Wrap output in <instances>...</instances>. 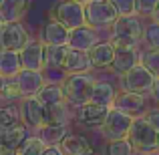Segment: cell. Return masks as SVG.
I'll list each match as a JSON object with an SVG mask.
<instances>
[{
    "mask_svg": "<svg viewBox=\"0 0 159 155\" xmlns=\"http://www.w3.org/2000/svg\"><path fill=\"white\" fill-rule=\"evenodd\" d=\"M143 16L139 14H123L117 18L113 24L109 40L115 44L117 48L121 47H139L143 44V32H145V22Z\"/></svg>",
    "mask_w": 159,
    "mask_h": 155,
    "instance_id": "1",
    "label": "cell"
},
{
    "mask_svg": "<svg viewBox=\"0 0 159 155\" xmlns=\"http://www.w3.org/2000/svg\"><path fill=\"white\" fill-rule=\"evenodd\" d=\"M62 91H65L66 103L70 107H83V105L91 103L93 99V91L97 85V79L91 73H81V75H66L65 81L61 83Z\"/></svg>",
    "mask_w": 159,
    "mask_h": 155,
    "instance_id": "2",
    "label": "cell"
},
{
    "mask_svg": "<svg viewBox=\"0 0 159 155\" xmlns=\"http://www.w3.org/2000/svg\"><path fill=\"white\" fill-rule=\"evenodd\" d=\"M129 141L137 155L157 153L159 151V131L147 121V117H135L133 127L129 131Z\"/></svg>",
    "mask_w": 159,
    "mask_h": 155,
    "instance_id": "3",
    "label": "cell"
},
{
    "mask_svg": "<svg viewBox=\"0 0 159 155\" xmlns=\"http://www.w3.org/2000/svg\"><path fill=\"white\" fill-rule=\"evenodd\" d=\"M157 77L147 69L145 65H135L131 71L119 77V89L121 91H131V93H139L145 97L153 95V87H155Z\"/></svg>",
    "mask_w": 159,
    "mask_h": 155,
    "instance_id": "4",
    "label": "cell"
},
{
    "mask_svg": "<svg viewBox=\"0 0 159 155\" xmlns=\"http://www.w3.org/2000/svg\"><path fill=\"white\" fill-rule=\"evenodd\" d=\"M85 10H87V24L97 28V30L113 28V24L121 16L113 0H89V2H85Z\"/></svg>",
    "mask_w": 159,
    "mask_h": 155,
    "instance_id": "5",
    "label": "cell"
},
{
    "mask_svg": "<svg viewBox=\"0 0 159 155\" xmlns=\"http://www.w3.org/2000/svg\"><path fill=\"white\" fill-rule=\"evenodd\" d=\"M52 18L62 22L69 30L85 26L87 24L85 2H79V0H58L57 6L52 8Z\"/></svg>",
    "mask_w": 159,
    "mask_h": 155,
    "instance_id": "6",
    "label": "cell"
},
{
    "mask_svg": "<svg viewBox=\"0 0 159 155\" xmlns=\"http://www.w3.org/2000/svg\"><path fill=\"white\" fill-rule=\"evenodd\" d=\"M133 121H135V117H131V115H127V113L119 111V109L111 107L105 123H103V127H101V135L105 137L107 141L127 139L129 131H131V127H133Z\"/></svg>",
    "mask_w": 159,
    "mask_h": 155,
    "instance_id": "7",
    "label": "cell"
},
{
    "mask_svg": "<svg viewBox=\"0 0 159 155\" xmlns=\"http://www.w3.org/2000/svg\"><path fill=\"white\" fill-rule=\"evenodd\" d=\"M26 28L22 22H2L0 24V48L2 51H22L30 43Z\"/></svg>",
    "mask_w": 159,
    "mask_h": 155,
    "instance_id": "8",
    "label": "cell"
},
{
    "mask_svg": "<svg viewBox=\"0 0 159 155\" xmlns=\"http://www.w3.org/2000/svg\"><path fill=\"white\" fill-rule=\"evenodd\" d=\"M111 107H105V105H97V103H87L83 107L75 109V119H77L79 125L87 129H101L103 123H105Z\"/></svg>",
    "mask_w": 159,
    "mask_h": 155,
    "instance_id": "9",
    "label": "cell"
},
{
    "mask_svg": "<svg viewBox=\"0 0 159 155\" xmlns=\"http://www.w3.org/2000/svg\"><path fill=\"white\" fill-rule=\"evenodd\" d=\"M28 137H30V127L26 123H22V121L12 125V127L0 129V153L18 151Z\"/></svg>",
    "mask_w": 159,
    "mask_h": 155,
    "instance_id": "10",
    "label": "cell"
},
{
    "mask_svg": "<svg viewBox=\"0 0 159 155\" xmlns=\"http://www.w3.org/2000/svg\"><path fill=\"white\" fill-rule=\"evenodd\" d=\"M39 40L47 47H61V44H69L70 40V30L57 18H48L47 22L40 26L39 30Z\"/></svg>",
    "mask_w": 159,
    "mask_h": 155,
    "instance_id": "11",
    "label": "cell"
},
{
    "mask_svg": "<svg viewBox=\"0 0 159 155\" xmlns=\"http://www.w3.org/2000/svg\"><path fill=\"white\" fill-rule=\"evenodd\" d=\"M113 107L127 113V115H131V117H143L149 111L147 109V97L139 95V93H131V91H119Z\"/></svg>",
    "mask_w": 159,
    "mask_h": 155,
    "instance_id": "12",
    "label": "cell"
},
{
    "mask_svg": "<svg viewBox=\"0 0 159 155\" xmlns=\"http://www.w3.org/2000/svg\"><path fill=\"white\" fill-rule=\"evenodd\" d=\"M22 111V123H26L32 131L43 127L44 123V105L39 101V97H24L20 101Z\"/></svg>",
    "mask_w": 159,
    "mask_h": 155,
    "instance_id": "13",
    "label": "cell"
},
{
    "mask_svg": "<svg viewBox=\"0 0 159 155\" xmlns=\"http://www.w3.org/2000/svg\"><path fill=\"white\" fill-rule=\"evenodd\" d=\"M22 66L30 71H44L47 69V54H44V44L39 39L30 40L26 47L20 51Z\"/></svg>",
    "mask_w": 159,
    "mask_h": 155,
    "instance_id": "14",
    "label": "cell"
},
{
    "mask_svg": "<svg viewBox=\"0 0 159 155\" xmlns=\"http://www.w3.org/2000/svg\"><path fill=\"white\" fill-rule=\"evenodd\" d=\"M20 91H22V97H36L39 91L47 85V77H44L43 71H30V69H22L16 77Z\"/></svg>",
    "mask_w": 159,
    "mask_h": 155,
    "instance_id": "15",
    "label": "cell"
},
{
    "mask_svg": "<svg viewBox=\"0 0 159 155\" xmlns=\"http://www.w3.org/2000/svg\"><path fill=\"white\" fill-rule=\"evenodd\" d=\"M99 30L89 24L85 26H79L75 30H70V40H69V47L70 48H79V51H87L89 52L95 44H99Z\"/></svg>",
    "mask_w": 159,
    "mask_h": 155,
    "instance_id": "16",
    "label": "cell"
},
{
    "mask_svg": "<svg viewBox=\"0 0 159 155\" xmlns=\"http://www.w3.org/2000/svg\"><path fill=\"white\" fill-rule=\"evenodd\" d=\"M139 62H141L139 47H121V48H117V52H115V61H113L111 69L121 77V75L131 71L133 66L139 65Z\"/></svg>",
    "mask_w": 159,
    "mask_h": 155,
    "instance_id": "17",
    "label": "cell"
},
{
    "mask_svg": "<svg viewBox=\"0 0 159 155\" xmlns=\"http://www.w3.org/2000/svg\"><path fill=\"white\" fill-rule=\"evenodd\" d=\"M62 69L66 71V75H81V73H91V69H95V66L91 62V57L87 51L70 48Z\"/></svg>",
    "mask_w": 159,
    "mask_h": 155,
    "instance_id": "18",
    "label": "cell"
},
{
    "mask_svg": "<svg viewBox=\"0 0 159 155\" xmlns=\"http://www.w3.org/2000/svg\"><path fill=\"white\" fill-rule=\"evenodd\" d=\"M115 52H117V47L111 40H105V43L95 44L89 51V57H91V62H93L95 69H109V66H113Z\"/></svg>",
    "mask_w": 159,
    "mask_h": 155,
    "instance_id": "19",
    "label": "cell"
},
{
    "mask_svg": "<svg viewBox=\"0 0 159 155\" xmlns=\"http://www.w3.org/2000/svg\"><path fill=\"white\" fill-rule=\"evenodd\" d=\"M30 0H0V20L2 22H20L28 12Z\"/></svg>",
    "mask_w": 159,
    "mask_h": 155,
    "instance_id": "20",
    "label": "cell"
},
{
    "mask_svg": "<svg viewBox=\"0 0 159 155\" xmlns=\"http://www.w3.org/2000/svg\"><path fill=\"white\" fill-rule=\"evenodd\" d=\"M22 58L18 51H2L0 48V77L4 79H16L22 71Z\"/></svg>",
    "mask_w": 159,
    "mask_h": 155,
    "instance_id": "21",
    "label": "cell"
},
{
    "mask_svg": "<svg viewBox=\"0 0 159 155\" xmlns=\"http://www.w3.org/2000/svg\"><path fill=\"white\" fill-rule=\"evenodd\" d=\"M75 107H70L69 103H58V105H47L44 107V123L43 125H69L70 111Z\"/></svg>",
    "mask_w": 159,
    "mask_h": 155,
    "instance_id": "22",
    "label": "cell"
},
{
    "mask_svg": "<svg viewBox=\"0 0 159 155\" xmlns=\"http://www.w3.org/2000/svg\"><path fill=\"white\" fill-rule=\"evenodd\" d=\"M58 147L62 149V153H65V155H83V153H91V151H93L89 139H87L85 135H77V133L66 135L65 139L61 141Z\"/></svg>",
    "mask_w": 159,
    "mask_h": 155,
    "instance_id": "23",
    "label": "cell"
},
{
    "mask_svg": "<svg viewBox=\"0 0 159 155\" xmlns=\"http://www.w3.org/2000/svg\"><path fill=\"white\" fill-rule=\"evenodd\" d=\"M34 133L47 145H61V141L66 135H70V129H69V125H43Z\"/></svg>",
    "mask_w": 159,
    "mask_h": 155,
    "instance_id": "24",
    "label": "cell"
},
{
    "mask_svg": "<svg viewBox=\"0 0 159 155\" xmlns=\"http://www.w3.org/2000/svg\"><path fill=\"white\" fill-rule=\"evenodd\" d=\"M117 95H119L117 87H113L111 83H107V81H97V85H95V91H93V99H91V103L105 105V107H113V105H115Z\"/></svg>",
    "mask_w": 159,
    "mask_h": 155,
    "instance_id": "25",
    "label": "cell"
},
{
    "mask_svg": "<svg viewBox=\"0 0 159 155\" xmlns=\"http://www.w3.org/2000/svg\"><path fill=\"white\" fill-rule=\"evenodd\" d=\"M39 101L47 107V105H58V103H66V97H65V91H62V85L61 83H51L47 81V85L39 91Z\"/></svg>",
    "mask_w": 159,
    "mask_h": 155,
    "instance_id": "26",
    "label": "cell"
},
{
    "mask_svg": "<svg viewBox=\"0 0 159 155\" xmlns=\"http://www.w3.org/2000/svg\"><path fill=\"white\" fill-rule=\"evenodd\" d=\"M22 121V111H20V103H4L0 107V129L12 127V125Z\"/></svg>",
    "mask_w": 159,
    "mask_h": 155,
    "instance_id": "27",
    "label": "cell"
},
{
    "mask_svg": "<svg viewBox=\"0 0 159 155\" xmlns=\"http://www.w3.org/2000/svg\"><path fill=\"white\" fill-rule=\"evenodd\" d=\"M70 47L69 44H61V47H47L44 44V54H47V66L48 69H62L66 61Z\"/></svg>",
    "mask_w": 159,
    "mask_h": 155,
    "instance_id": "28",
    "label": "cell"
},
{
    "mask_svg": "<svg viewBox=\"0 0 159 155\" xmlns=\"http://www.w3.org/2000/svg\"><path fill=\"white\" fill-rule=\"evenodd\" d=\"M0 97H2L4 103H16L22 97V91H20L16 79H4L2 77V87H0Z\"/></svg>",
    "mask_w": 159,
    "mask_h": 155,
    "instance_id": "29",
    "label": "cell"
},
{
    "mask_svg": "<svg viewBox=\"0 0 159 155\" xmlns=\"http://www.w3.org/2000/svg\"><path fill=\"white\" fill-rule=\"evenodd\" d=\"M47 147H48V145L34 133V135H30V137H28V139L22 143V147L18 149V153H20V155H43Z\"/></svg>",
    "mask_w": 159,
    "mask_h": 155,
    "instance_id": "30",
    "label": "cell"
},
{
    "mask_svg": "<svg viewBox=\"0 0 159 155\" xmlns=\"http://www.w3.org/2000/svg\"><path fill=\"white\" fill-rule=\"evenodd\" d=\"M143 44H145V48L159 51V22H157V20H151V22L145 24Z\"/></svg>",
    "mask_w": 159,
    "mask_h": 155,
    "instance_id": "31",
    "label": "cell"
},
{
    "mask_svg": "<svg viewBox=\"0 0 159 155\" xmlns=\"http://www.w3.org/2000/svg\"><path fill=\"white\" fill-rule=\"evenodd\" d=\"M107 155H137L133 149L131 141L127 139H115V141H107Z\"/></svg>",
    "mask_w": 159,
    "mask_h": 155,
    "instance_id": "32",
    "label": "cell"
},
{
    "mask_svg": "<svg viewBox=\"0 0 159 155\" xmlns=\"http://www.w3.org/2000/svg\"><path fill=\"white\" fill-rule=\"evenodd\" d=\"M141 65H145L159 79V51H151V48L141 51Z\"/></svg>",
    "mask_w": 159,
    "mask_h": 155,
    "instance_id": "33",
    "label": "cell"
},
{
    "mask_svg": "<svg viewBox=\"0 0 159 155\" xmlns=\"http://www.w3.org/2000/svg\"><path fill=\"white\" fill-rule=\"evenodd\" d=\"M157 6H159V0H137V14L151 18L153 12L157 10Z\"/></svg>",
    "mask_w": 159,
    "mask_h": 155,
    "instance_id": "34",
    "label": "cell"
},
{
    "mask_svg": "<svg viewBox=\"0 0 159 155\" xmlns=\"http://www.w3.org/2000/svg\"><path fill=\"white\" fill-rule=\"evenodd\" d=\"M119 14H137V0H113Z\"/></svg>",
    "mask_w": 159,
    "mask_h": 155,
    "instance_id": "35",
    "label": "cell"
},
{
    "mask_svg": "<svg viewBox=\"0 0 159 155\" xmlns=\"http://www.w3.org/2000/svg\"><path fill=\"white\" fill-rule=\"evenodd\" d=\"M145 117H147V121L159 131V105H157V107H153V109H149V111L145 113Z\"/></svg>",
    "mask_w": 159,
    "mask_h": 155,
    "instance_id": "36",
    "label": "cell"
},
{
    "mask_svg": "<svg viewBox=\"0 0 159 155\" xmlns=\"http://www.w3.org/2000/svg\"><path fill=\"white\" fill-rule=\"evenodd\" d=\"M43 155H65V153H62V149L58 147V145H48Z\"/></svg>",
    "mask_w": 159,
    "mask_h": 155,
    "instance_id": "37",
    "label": "cell"
},
{
    "mask_svg": "<svg viewBox=\"0 0 159 155\" xmlns=\"http://www.w3.org/2000/svg\"><path fill=\"white\" fill-rule=\"evenodd\" d=\"M151 97H153V101L159 105V79L155 81V87H153V95H151Z\"/></svg>",
    "mask_w": 159,
    "mask_h": 155,
    "instance_id": "38",
    "label": "cell"
},
{
    "mask_svg": "<svg viewBox=\"0 0 159 155\" xmlns=\"http://www.w3.org/2000/svg\"><path fill=\"white\" fill-rule=\"evenodd\" d=\"M151 20H157V22H159V6H157V10H155V12H153V16H151Z\"/></svg>",
    "mask_w": 159,
    "mask_h": 155,
    "instance_id": "39",
    "label": "cell"
},
{
    "mask_svg": "<svg viewBox=\"0 0 159 155\" xmlns=\"http://www.w3.org/2000/svg\"><path fill=\"white\" fill-rule=\"evenodd\" d=\"M0 155H20L18 151H8V153H0Z\"/></svg>",
    "mask_w": 159,
    "mask_h": 155,
    "instance_id": "40",
    "label": "cell"
},
{
    "mask_svg": "<svg viewBox=\"0 0 159 155\" xmlns=\"http://www.w3.org/2000/svg\"><path fill=\"white\" fill-rule=\"evenodd\" d=\"M83 155H97V153H95V151H91V153H83Z\"/></svg>",
    "mask_w": 159,
    "mask_h": 155,
    "instance_id": "41",
    "label": "cell"
},
{
    "mask_svg": "<svg viewBox=\"0 0 159 155\" xmlns=\"http://www.w3.org/2000/svg\"><path fill=\"white\" fill-rule=\"evenodd\" d=\"M145 155H157V153H145Z\"/></svg>",
    "mask_w": 159,
    "mask_h": 155,
    "instance_id": "42",
    "label": "cell"
},
{
    "mask_svg": "<svg viewBox=\"0 0 159 155\" xmlns=\"http://www.w3.org/2000/svg\"><path fill=\"white\" fill-rule=\"evenodd\" d=\"M79 2H89V0H79Z\"/></svg>",
    "mask_w": 159,
    "mask_h": 155,
    "instance_id": "43",
    "label": "cell"
},
{
    "mask_svg": "<svg viewBox=\"0 0 159 155\" xmlns=\"http://www.w3.org/2000/svg\"><path fill=\"white\" fill-rule=\"evenodd\" d=\"M157 155H159V151H157Z\"/></svg>",
    "mask_w": 159,
    "mask_h": 155,
    "instance_id": "44",
    "label": "cell"
}]
</instances>
